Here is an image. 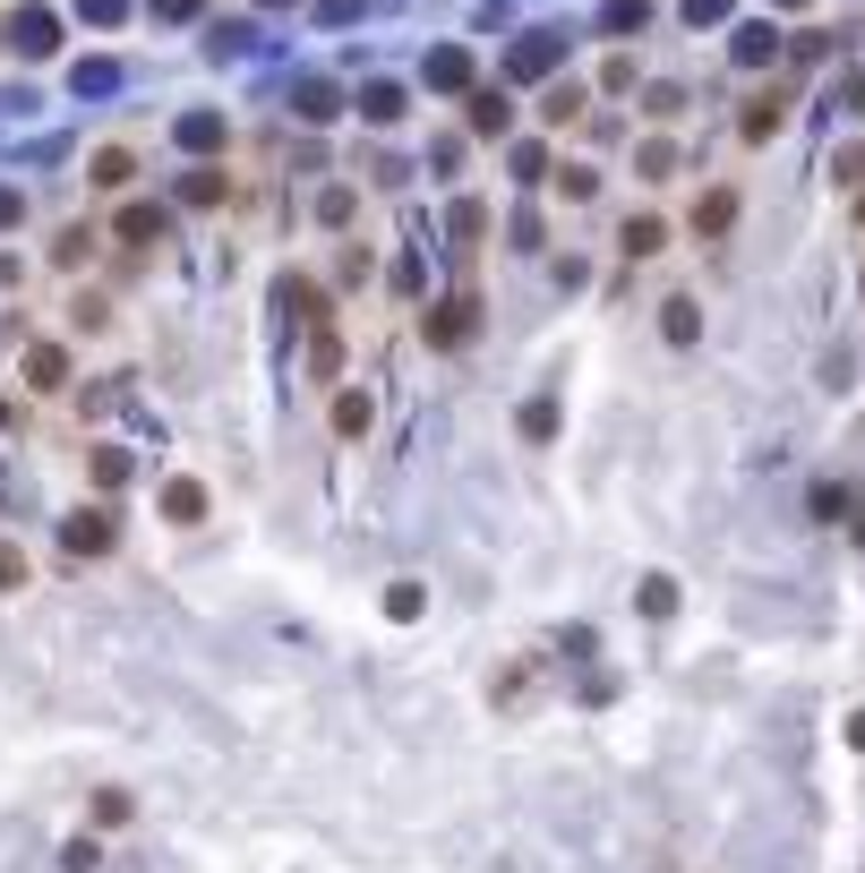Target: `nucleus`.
I'll return each mask as SVG.
<instances>
[{
  "mask_svg": "<svg viewBox=\"0 0 865 873\" xmlns=\"http://www.w3.org/2000/svg\"><path fill=\"white\" fill-rule=\"evenodd\" d=\"M591 189H600V180H591L583 163H566V172H557V197H591Z\"/></svg>",
  "mask_w": 865,
  "mask_h": 873,
  "instance_id": "nucleus-19",
  "label": "nucleus"
},
{
  "mask_svg": "<svg viewBox=\"0 0 865 873\" xmlns=\"http://www.w3.org/2000/svg\"><path fill=\"white\" fill-rule=\"evenodd\" d=\"M334 428H343V437H360V428H369V403H360V394H343V403H334Z\"/></svg>",
  "mask_w": 865,
  "mask_h": 873,
  "instance_id": "nucleus-16",
  "label": "nucleus"
},
{
  "mask_svg": "<svg viewBox=\"0 0 865 873\" xmlns=\"http://www.w3.org/2000/svg\"><path fill=\"white\" fill-rule=\"evenodd\" d=\"M472 318H481V309H472V291H454V300H437V309H429V343H472Z\"/></svg>",
  "mask_w": 865,
  "mask_h": 873,
  "instance_id": "nucleus-1",
  "label": "nucleus"
},
{
  "mask_svg": "<svg viewBox=\"0 0 865 873\" xmlns=\"http://www.w3.org/2000/svg\"><path fill=\"white\" fill-rule=\"evenodd\" d=\"M9 43H18V52H52V18H43V9H18V18H9Z\"/></svg>",
  "mask_w": 865,
  "mask_h": 873,
  "instance_id": "nucleus-3",
  "label": "nucleus"
},
{
  "mask_svg": "<svg viewBox=\"0 0 865 873\" xmlns=\"http://www.w3.org/2000/svg\"><path fill=\"white\" fill-rule=\"evenodd\" d=\"M686 18H694V27H711V18H729V0H686Z\"/></svg>",
  "mask_w": 865,
  "mask_h": 873,
  "instance_id": "nucleus-21",
  "label": "nucleus"
},
{
  "mask_svg": "<svg viewBox=\"0 0 865 873\" xmlns=\"http://www.w3.org/2000/svg\"><path fill=\"white\" fill-rule=\"evenodd\" d=\"M848 745H857V754H865V711H857V719H848Z\"/></svg>",
  "mask_w": 865,
  "mask_h": 873,
  "instance_id": "nucleus-25",
  "label": "nucleus"
},
{
  "mask_svg": "<svg viewBox=\"0 0 865 873\" xmlns=\"http://www.w3.org/2000/svg\"><path fill=\"white\" fill-rule=\"evenodd\" d=\"M121 240H128V249L163 240V215H155V206H128V215H121Z\"/></svg>",
  "mask_w": 865,
  "mask_h": 873,
  "instance_id": "nucleus-8",
  "label": "nucleus"
},
{
  "mask_svg": "<svg viewBox=\"0 0 865 873\" xmlns=\"http://www.w3.org/2000/svg\"><path fill=\"white\" fill-rule=\"evenodd\" d=\"M429 86L463 95V86H472V61H463V52H429Z\"/></svg>",
  "mask_w": 865,
  "mask_h": 873,
  "instance_id": "nucleus-4",
  "label": "nucleus"
},
{
  "mask_svg": "<svg viewBox=\"0 0 865 873\" xmlns=\"http://www.w3.org/2000/svg\"><path fill=\"white\" fill-rule=\"evenodd\" d=\"M642 18H651V0H609V27H617V34L642 27Z\"/></svg>",
  "mask_w": 865,
  "mask_h": 873,
  "instance_id": "nucleus-18",
  "label": "nucleus"
},
{
  "mask_svg": "<svg viewBox=\"0 0 865 873\" xmlns=\"http://www.w3.org/2000/svg\"><path fill=\"white\" fill-rule=\"evenodd\" d=\"M27 377H34V386H61V377H69V360L43 343V352H27Z\"/></svg>",
  "mask_w": 865,
  "mask_h": 873,
  "instance_id": "nucleus-12",
  "label": "nucleus"
},
{
  "mask_svg": "<svg viewBox=\"0 0 865 873\" xmlns=\"http://www.w3.org/2000/svg\"><path fill=\"white\" fill-rule=\"evenodd\" d=\"M155 18H197V0H155Z\"/></svg>",
  "mask_w": 865,
  "mask_h": 873,
  "instance_id": "nucleus-24",
  "label": "nucleus"
},
{
  "mask_svg": "<svg viewBox=\"0 0 865 873\" xmlns=\"http://www.w3.org/2000/svg\"><path fill=\"white\" fill-rule=\"evenodd\" d=\"M0 582H27V557L18 549H0Z\"/></svg>",
  "mask_w": 865,
  "mask_h": 873,
  "instance_id": "nucleus-22",
  "label": "nucleus"
},
{
  "mask_svg": "<svg viewBox=\"0 0 865 873\" xmlns=\"http://www.w3.org/2000/svg\"><path fill=\"white\" fill-rule=\"evenodd\" d=\"M729 215H738V197H729V189H711L703 206H694V231H729Z\"/></svg>",
  "mask_w": 865,
  "mask_h": 873,
  "instance_id": "nucleus-11",
  "label": "nucleus"
},
{
  "mask_svg": "<svg viewBox=\"0 0 865 873\" xmlns=\"http://www.w3.org/2000/svg\"><path fill=\"white\" fill-rule=\"evenodd\" d=\"M857 540H865V506H857Z\"/></svg>",
  "mask_w": 865,
  "mask_h": 873,
  "instance_id": "nucleus-26",
  "label": "nucleus"
},
{
  "mask_svg": "<svg viewBox=\"0 0 865 873\" xmlns=\"http://www.w3.org/2000/svg\"><path fill=\"white\" fill-rule=\"evenodd\" d=\"M78 9H86V18H103V27L121 18V0H78Z\"/></svg>",
  "mask_w": 865,
  "mask_h": 873,
  "instance_id": "nucleus-23",
  "label": "nucleus"
},
{
  "mask_svg": "<svg viewBox=\"0 0 865 873\" xmlns=\"http://www.w3.org/2000/svg\"><path fill=\"white\" fill-rule=\"evenodd\" d=\"M69 549L103 557V549H112V515H69Z\"/></svg>",
  "mask_w": 865,
  "mask_h": 873,
  "instance_id": "nucleus-2",
  "label": "nucleus"
},
{
  "mask_svg": "<svg viewBox=\"0 0 865 873\" xmlns=\"http://www.w3.org/2000/svg\"><path fill=\"white\" fill-rule=\"evenodd\" d=\"M95 180H103V189H112V180H128V155H121V146H103V155H95Z\"/></svg>",
  "mask_w": 865,
  "mask_h": 873,
  "instance_id": "nucleus-20",
  "label": "nucleus"
},
{
  "mask_svg": "<svg viewBox=\"0 0 865 873\" xmlns=\"http://www.w3.org/2000/svg\"><path fill=\"white\" fill-rule=\"evenodd\" d=\"M660 240H669V224H651V215H635V224H626V249H635V258H651Z\"/></svg>",
  "mask_w": 865,
  "mask_h": 873,
  "instance_id": "nucleus-13",
  "label": "nucleus"
},
{
  "mask_svg": "<svg viewBox=\"0 0 865 873\" xmlns=\"http://www.w3.org/2000/svg\"><path fill=\"white\" fill-rule=\"evenodd\" d=\"M163 515H181V522H197V515H206V497H197V480H172V488H163Z\"/></svg>",
  "mask_w": 865,
  "mask_h": 873,
  "instance_id": "nucleus-10",
  "label": "nucleus"
},
{
  "mask_svg": "<svg viewBox=\"0 0 865 873\" xmlns=\"http://www.w3.org/2000/svg\"><path fill=\"white\" fill-rule=\"evenodd\" d=\"M506 121H514L506 95H472V129H481V137H506Z\"/></svg>",
  "mask_w": 865,
  "mask_h": 873,
  "instance_id": "nucleus-6",
  "label": "nucleus"
},
{
  "mask_svg": "<svg viewBox=\"0 0 865 873\" xmlns=\"http://www.w3.org/2000/svg\"><path fill=\"white\" fill-rule=\"evenodd\" d=\"M642 609L669 616V609H677V582H669V574H651V582H642Z\"/></svg>",
  "mask_w": 865,
  "mask_h": 873,
  "instance_id": "nucleus-15",
  "label": "nucleus"
},
{
  "mask_svg": "<svg viewBox=\"0 0 865 873\" xmlns=\"http://www.w3.org/2000/svg\"><path fill=\"white\" fill-rule=\"evenodd\" d=\"M181 197H189V206H224V172H189V189H181Z\"/></svg>",
  "mask_w": 865,
  "mask_h": 873,
  "instance_id": "nucleus-14",
  "label": "nucleus"
},
{
  "mask_svg": "<svg viewBox=\"0 0 865 873\" xmlns=\"http://www.w3.org/2000/svg\"><path fill=\"white\" fill-rule=\"evenodd\" d=\"M266 9H275V0H266Z\"/></svg>",
  "mask_w": 865,
  "mask_h": 873,
  "instance_id": "nucleus-28",
  "label": "nucleus"
},
{
  "mask_svg": "<svg viewBox=\"0 0 865 873\" xmlns=\"http://www.w3.org/2000/svg\"><path fill=\"white\" fill-rule=\"evenodd\" d=\"M780 9H805V0H780Z\"/></svg>",
  "mask_w": 865,
  "mask_h": 873,
  "instance_id": "nucleus-27",
  "label": "nucleus"
},
{
  "mask_svg": "<svg viewBox=\"0 0 865 873\" xmlns=\"http://www.w3.org/2000/svg\"><path fill=\"white\" fill-rule=\"evenodd\" d=\"M181 146H189V155H215V146H224V121H215V112H189Z\"/></svg>",
  "mask_w": 865,
  "mask_h": 873,
  "instance_id": "nucleus-7",
  "label": "nucleus"
},
{
  "mask_svg": "<svg viewBox=\"0 0 865 873\" xmlns=\"http://www.w3.org/2000/svg\"><path fill=\"white\" fill-rule=\"evenodd\" d=\"M780 112H789V95H754V103H745V137H771V129H780Z\"/></svg>",
  "mask_w": 865,
  "mask_h": 873,
  "instance_id": "nucleus-9",
  "label": "nucleus"
},
{
  "mask_svg": "<svg viewBox=\"0 0 865 873\" xmlns=\"http://www.w3.org/2000/svg\"><path fill=\"white\" fill-rule=\"evenodd\" d=\"M660 334H669V343H694V334H703V309H694V300H669V309H660Z\"/></svg>",
  "mask_w": 865,
  "mask_h": 873,
  "instance_id": "nucleus-5",
  "label": "nucleus"
},
{
  "mask_svg": "<svg viewBox=\"0 0 865 873\" xmlns=\"http://www.w3.org/2000/svg\"><path fill=\"white\" fill-rule=\"evenodd\" d=\"M583 112V86H548V121H575Z\"/></svg>",
  "mask_w": 865,
  "mask_h": 873,
  "instance_id": "nucleus-17",
  "label": "nucleus"
}]
</instances>
